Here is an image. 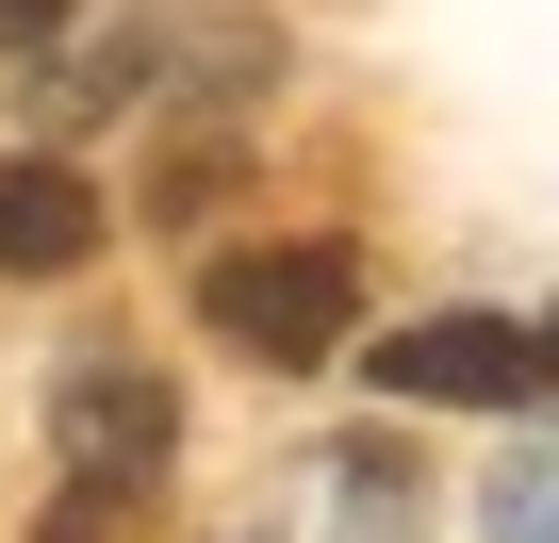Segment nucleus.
I'll return each instance as SVG.
<instances>
[{
    "mask_svg": "<svg viewBox=\"0 0 559 543\" xmlns=\"http://www.w3.org/2000/svg\"><path fill=\"white\" fill-rule=\"evenodd\" d=\"M198 314L263 363H330L346 314H362V247L346 231H280V247H214L198 263Z\"/></svg>",
    "mask_w": 559,
    "mask_h": 543,
    "instance_id": "f257e3e1",
    "label": "nucleus"
},
{
    "mask_svg": "<svg viewBox=\"0 0 559 543\" xmlns=\"http://www.w3.org/2000/svg\"><path fill=\"white\" fill-rule=\"evenodd\" d=\"M379 396H412V412H510V396H543V363H526L510 314H428V330L379 346Z\"/></svg>",
    "mask_w": 559,
    "mask_h": 543,
    "instance_id": "f03ea898",
    "label": "nucleus"
},
{
    "mask_svg": "<svg viewBox=\"0 0 559 543\" xmlns=\"http://www.w3.org/2000/svg\"><path fill=\"white\" fill-rule=\"evenodd\" d=\"M50 428H67V477H116V494H132V477L181 445V396H165L148 363H67Z\"/></svg>",
    "mask_w": 559,
    "mask_h": 543,
    "instance_id": "7ed1b4c3",
    "label": "nucleus"
},
{
    "mask_svg": "<svg viewBox=\"0 0 559 543\" xmlns=\"http://www.w3.org/2000/svg\"><path fill=\"white\" fill-rule=\"evenodd\" d=\"M67 263H99V181L17 149L0 165V281H67Z\"/></svg>",
    "mask_w": 559,
    "mask_h": 543,
    "instance_id": "20e7f679",
    "label": "nucleus"
},
{
    "mask_svg": "<svg viewBox=\"0 0 559 543\" xmlns=\"http://www.w3.org/2000/svg\"><path fill=\"white\" fill-rule=\"evenodd\" d=\"M493 527H510V543H559V461H526V477L493 494Z\"/></svg>",
    "mask_w": 559,
    "mask_h": 543,
    "instance_id": "39448f33",
    "label": "nucleus"
},
{
    "mask_svg": "<svg viewBox=\"0 0 559 543\" xmlns=\"http://www.w3.org/2000/svg\"><path fill=\"white\" fill-rule=\"evenodd\" d=\"M67 34V0H0V50H50Z\"/></svg>",
    "mask_w": 559,
    "mask_h": 543,
    "instance_id": "423d86ee",
    "label": "nucleus"
},
{
    "mask_svg": "<svg viewBox=\"0 0 559 543\" xmlns=\"http://www.w3.org/2000/svg\"><path fill=\"white\" fill-rule=\"evenodd\" d=\"M526 363H543V396H559V314H543V330H526Z\"/></svg>",
    "mask_w": 559,
    "mask_h": 543,
    "instance_id": "0eeeda50",
    "label": "nucleus"
}]
</instances>
